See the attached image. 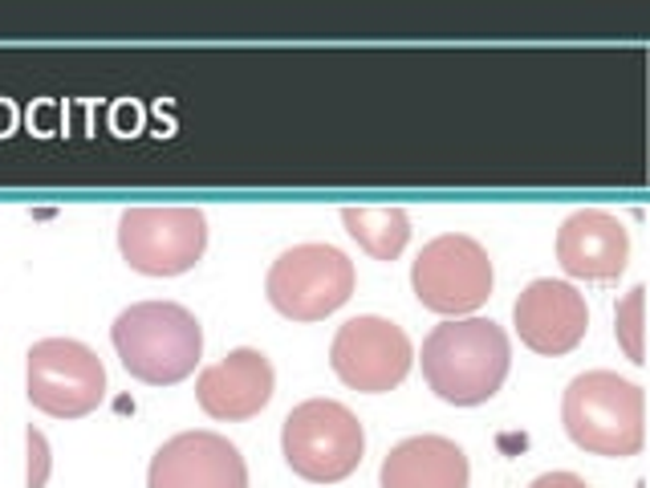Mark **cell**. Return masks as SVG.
<instances>
[{
    "instance_id": "obj_3",
    "label": "cell",
    "mask_w": 650,
    "mask_h": 488,
    "mask_svg": "<svg viewBox=\"0 0 650 488\" xmlns=\"http://www.w3.org/2000/svg\"><path fill=\"white\" fill-rule=\"evenodd\" d=\"M642 386L614 370H586L565 386L562 419L581 452L593 456H635L642 448Z\"/></svg>"
},
{
    "instance_id": "obj_4",
    "label": "cell",
    "mask_w": 650,
    "mask_h": 488,
    "mask_svg": "<svg viewBox=\"0 0 650 488\" xmlns=\"http://www.w3.org/2000/svg\"><path fill=\"white\" fill-rule=\"evenodd\" d=\"M281 452L301 480L334 485L362 464L366 431L358 415L338 400H305L285 415Z\"/></svg>"
},
{
    "instance_id": "obj_1",
    "label": "cell",
    "mask_w": 650,
    "mask_h": 488,
    "mask_svg": "<svg viewBox=\"0 0 650 488\" xmlns=\"http://www.w3.org/2000/svg\"><path fill=\"white\" fill-rule=\"evenodd\" d=\"M423 379L452 407H480L508 379L513 346L492 318H447L423 338Z\"/></svg>"
},
{
    "instance_id": "obj_9",
    "label": "cell",
    "mask_w": 650,
    "mask_h": 488,
    "mask_svg": "<svg viewBox=\"0 0 650 488\" xmlns=\"http://www.w3.org/2000/svg\"><path fill=\"white\" fill-rule=\"evenodd\" d=\"M414 346L402 334V325L378 313H362L350 318L334 334L329 346V367L350 391H366V395H383L411 374Z\"/></svg>"
},
{
    "instance_id": "obj_10",
    "label": "cell",
    "mask_w": 650,
    "mask_h": 488,
    "mask_svg": "<svg viewBox=\"0 0 650 488\" xmlns=\"http://www.w3.org/2000/svg\"><path fill=\"white\" fill-rule=\"evenodd\" d=\"M147 488H249V468L232 440L216 431H183L155 452Z\"/></svg>"
},
{
    "instance_id": "obj_7",
    "label": "cell",
    "mask_w": 650,
    "mask_h": 488,
    "mask_svg": "<svg viewBox=\"0 0 650 488\" xmlns=\"http://www.w3.org/2000/svg\"><path fill=\"white\" fill-rule=\"evenodd\" d=\"M119 249L143 277H179L195 269L207 249V221L200 207H127L119 221Z\"/></svg>"
},
{
    "instance_id": "obj_17",
    "label": "cell",
    "mask_w": 650,
    "mask_h": 488,
    "mask_svg": "<svg viewBox=\"0 0 650 488\" xmlns=\"http://www.w3.org/2000/svg\"><path fill=\"white\" fill-rule=\"evenodd\" d=\"M25 448H29V473H25V488H45L49 473H53V452H49V440H45L41 428L25 431Z\"/></svg>"
},
{
    "instance_id": "obj_5",
    "label": "cell",
    "mask_w": 650,
    "mask_h": 488,
    "mask_svg": "<svg viewBox=\"0 0 650 488\" xmlns=\"http://www.w3.org/2000/svg\"><path fill=\"white\" fill-rule=\"evenodd\" d=\"M265 294L289 322H322L354 294V261L334 245H293L273 261Z\"/></svg>"
},
{
    "instance_id": "obj_11",
    "label": "cell",
    "mask_w": 650,
    "mask_h": 488,
    "mask_svg": "<svg viewBox=\"0 0 650 488\" xmlns=\"http://www.w3.org/2000/svg\"><path fill=\"white\" fill-rule=\"evenodd\" d=\"M513 322H517V334L529 350L557 358L569 355L577 342L586 338L590 310H586V297L569 282L537 277L520 289L517 306H513Z\"/></svg>"
},
{
    "instance_id": "obj_13",
    "label": "cell",
    "mask_w": 650,
    "mask_h": 488,
    "mask_svg": "<svg viewBox=\"0 0 650 488\" xmlns=\"http://www.w3.org/2000/svg\"><path fill=\"white\" fill-rule=\"evenodd\" d=\"M557 261L569 277L581 282H614L630 261V233L618 216L602 207H581L565 216L557 233Z\"/></svg>"
},
{
    "instance_id": "obj_14",
    "label": "cell",
    "mask_w": 650,
    "mask_h": 488,
    "mask_svg": "<svg viewBox=\"0 0 650 488\" xmlns=\"http://www.w3.org/2000/svg\"><path fill=\"white\" fill-rule=\"evenodd\" d=\"M468 456L447 436H411L386 452L378 488H468Z\"/></svg>"
},
{
    "instance_id": "obj_12",
    "label": "cell",
    "mask_w": 650,
    "mask_h": 488,
    "mask_svg": "<svg viewBox=\"0 0 650 488\" xmlns=\"http://www.w3.org/2000/svg\"><path fill=\"white\" fill-rule=\"evenodd\" d=\"M273 386H277L273 362L261 350L240 346V350H228L220 362L200 370L195 400L212 419L240 424V419H252V415L265 412L268 400H273Z\"/></svg>"
},
{
    "instance_id": "obj_8",
    "label": "cell",
    "mask_w": 650,
    "mask_h": 488,
    "mask_svg": "<svg viewBox=\"0 0 650 488\" xmlns=\"http://www.w3.org/2000/svg\"><path fill=\"white\" fill-rule=\"evenodd\" d=\"M25 391L37 412L53 419H82L106 395V367L86 342L45 338L33 342L29 367H25Z\"/></svg>"
},
{
    "instance_id": "obj_16",
    "label": "cell",
    "mask_w": 650,
    "mask_h": 488,
    "mask_svg": "<svg viewBox=\"0 0 650 488\" xmlns=\"http://www.w3.org/2000/svg\"><path fill=\"white\" fill-rule=\"evenodd\" d=\"M642 306H647V289L635 285L618 301V310H614V334H618L622 355L630 358V362H647L642 358Z\"/></svg>"
},
{
    "instance_id": "obj_6",
    "label": "cell",
    "mask_w": 650,
    "mask_h": 488,
    "mask_svg": "<svg viewBox=\"0 0 650 488\" xmlns=\"http://www.w3.org/2000/svg\"><path fill=\"white\" fill-rule=\"evenodd\" d=\"M411 285L423 310L444 313V318L476 313L492 297L488 249L464 233H444V237L428 240L411 265Z\"/></svg>"
},
{
    "instance_id": "obj_2",
    "label": "cell",
    "mask_w": 650,
    "mask_h": 488,
    "mask_svg": "<svg viewBox=\"0 0 650 488\" xmlns=\"http://www.w3.org/2000/svg\"><path fill=\"white\" fill-rule=\"evenodd\" d=\"M110 342L127 374L151 386H171L188 379L204 355V330L192 310L176 301H139L115 318Z\"/></svg>"
},
{
    "instance_id": "obj_18",
    "label": "cell",
    "mask_w": 650,
    "mask_h": 488,
    "mask_svg": "<svg viewBox=\"0 0 650 488\" xmlns=\"http://www.w3.org/2000/svg\"><path fill=\"white\" fill-rule=\"evenodd\" d=\"M529 488H590V485L577 473H545V476H537Z\"/></svg>"
},
{
    "instance_id": "obj_15",
    "label": "cell",
    "mask_w": 650,
    "mask_h": 488,
    "mask_svg": "<svg viewBox=\"0 0 650 488\" xmlns=\"http://www.w3.org/2000/svg\"><path fill=\"white\" fill-rule=\"evenodd\" d=\"M341 224L374 261H395L411 240V216L402 207H341Z\"/></svg>"
}]
</instances>
